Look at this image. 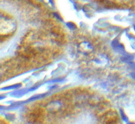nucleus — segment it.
Wrapping results in <instances>:
<instances>
[{"mask_svg": "<svg viewBox=\"0 0 135 124\" xmlns=\"http://www.w3.org/2000/svg\"><path fill=\"white\" fill-rule=\"evenodd\" d=\"M132 59H133V57L132 56H127L124 57L123 60L125 62L128 63H131V61H132Z\"/></svg>", "mask_w": 135, "mask_h": 124, "instance_id": "1", "label": "nucleus"}, {"mask_svg": "<svg viewBox=\"0 0 135 124\" xmlns=\"http://www.w3.org/2000/svg\"><path fill=\"white\" fill-rule=\"evenodd\" d=\"M121 115H122V118L124 120H125L126 121H128V118L123 113V112L121 111Z\"/></svg>", "mask_w": 135, "mask_h": 124, "instance_id": "2", "label": "nucleus"}, {"mask_svg": "<svg viewBox=\"0 0 135 124\" xmlns=\"http://www.w3.org/2000/svg\"><path fill=\"white\" fill-rule=\"evenodd\" d=\"M131 77H132L133 79H135V72H134V73H132L131 74Z\"/></svg>", "mask_w": 135, "mask_h": 124, "instance_id": "3", "label": "nucleus"}, {"mask_svg": "<svg viewBox=\"0 0 135 124\" xmlns=\"http://www.w3.org/2000/svg\"><path fill=\"white\" fill-rule=\"evenodd\" d=\"M131 66L132 68L135 69V64L134 63H131Z\"/></svg>", "mask_w": 135, "mask_h": 124, "instance_id": "4", "label": "nucleus"}, {"mask_svg": "<svg viewBox=\"0 0 135 124\" xmlns=\"http://www.w3.org/2000/svg\"><path fill=\"white\" fill-rule=\"evenodd\" d=\"M134 30H135V26H134Z\"/></svg>", "mask_w": 135, "mask_h": 124, "instance_id": "5", "label": "nucleus"}]
</instances>
